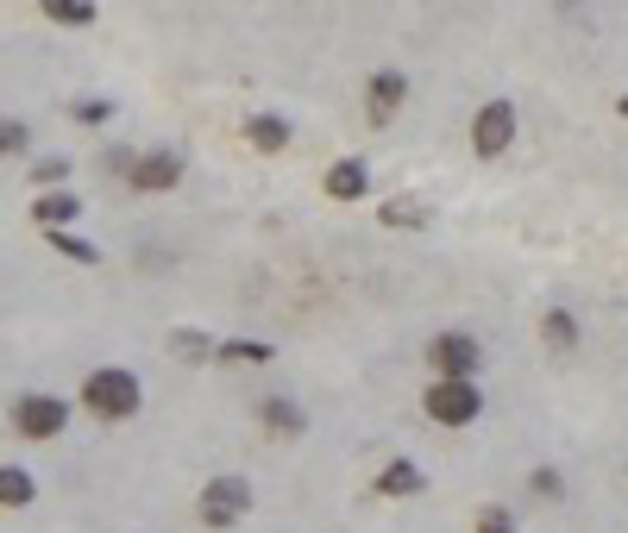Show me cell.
Listing matches in <instances>:
<instances>
[{"label": "cell", "instance_id": "1", "mask_svg": "<svg viewBox=\"0 0 628 533\" xmlns=\"http://www.w3.org/2000/svg\"><path fill=\"white\" fill-rule=\"evenodd\" d=\"M76 401L95 420H133L138 408H145V383H138V370H126V364H101V370L82 377Z\"/></svg>", "mask_w": 628, "mask_h": 533}, {"label": "cell", "instance_id": "2", "mask_svg": "<svg viewBox=\"0 0 628 533\" xmlns=\"http://www.w3.org/2000/svg\"><path fill=\"white\" fill-rule=\"evenodd\" d=\"M252 477H239V471H220V477H208L201 483V502H196V514H201V527H214V533H227V527H239L245 514H252Z\"/></svg>", "mask_w": 628, "mask_h": 533}, {"label": "cell", "instance_id": "3", "mask_svg": "<svg viewBox=\"0 0 628 533\" xmlns=\"http://www.w3.org/2000/svg\"><path fill=\"white\" fill-rule=\"evenodd\" d=\"M421 415L433 427H471L484 415V389H478V377H433L428 396H421Z\"/></svg>", "mask_w": 628, "mask_h": 533}, {"label": "cell", "instance_id": "4", "mask_svg": "<svg viewBox=\"0 0 628 533\" xmlns=\"http://www.w3.org/2000/svg\"><path fill=\"white\" fill-rule=\"evenodd\" d=\"M13 433L32 439V446H44V439H57L63 427H70V415H76V401L51 396V389H25V396H13Z\"/></svg>", "mask_w": 628, "mask_h": 533}, {"label": "cell", "instance_id": "5", "mask_svg": "<svg viewBox=\"0 0 628 533\" xmlns=\"http://www.w3.org/2000/svg\"><path fill=\"white\" fill-rule=\"evenodd\" d=\"M421 358H428L433 377H478V370H484V345L471 339V333H459V326H447V333L428 339Z\"/></svg>", "mask_w": 628, "mask_h": 533}, {"label": "cell", "instance_id": "6", "mask_svg": "<svg viewBox=\"0 0 628 533\" xmlns=\"http://www.w3.org/2000/svg\"><path fill=\"white\" fill-rule=\"evenodd\" d=\"M182 176H189V157H182L177 145H151V151H138V157H133V170H126V189H138V195H164V189H177Z\"/></svg>", "mask_w": 628, "mask_h": 533}, {"label": "cell", "instance_id": "7", "mask_svg": "<svg viewBox=\"0 0 628 533\" xmlns=\"http://www.w3.org/2000/svg\"><path fill=\"white\" fill-rule=\"evenodd\" d=\"M515 133H522L515 101H484L478 119H471V151L478 157H503V151H515Z\"/></svg>", "mask_w": 628, "mask_h": 533}, {"label": "cell", "instance_id": "8", "mask_svg": "<svg viewBox=\"0 0 628 533\" xmlns=\"http://www.w3.org/2000/svg\"><path fill=\"white\" fill-rule=\"evenodd\" d=\"M321 189H327V201H365L371 195V164L365 157H339V164H327Z\"/></svg>", "mask_w": 628, "mask_h": 533}, {"label": "cell", "instance_id": "9", "mask_svg": "<svg viewBox=\"0 0 628 533\" xmlns=\"http://www.w3.org/2000/svg\"><path fill=\"white\" fill-rule=\"evenodd\" d=\"M258 420H264L271 439H302L308 433V408H302L295 396H264L258 401Z\"/></svg>", "mask_w": 628, "mask_h": 533}, {"label": "cell", "instance_id": "10", "mask_svg": "<svg viewBox=\"0 0 628 533\" xmlns=\"http://www.w3.org/2000/svg\"><path fill=\"white\" fill-rule=\"evenodd\" d=\"M409 101V76L402 70H371V82H365V107H371V119L384 126V119H396V107Z\"/></svg>", "mask_w": 628, "mask_h": 533}, {"label": "cell", "instance_id": "11", "mask_svg": "<svg viewBox=\"0 0 628 533\" xmlns=\"http://www.w3.org/2000/svg\"><path fill=\"white\" fill-rule=\"evenodd\" d=\"M245 138H252V151H264V157H283L295 145V126L283 114H252L245 119Z\"/></svg>", "mask_w": 628, "mask_h": 533}, {"label": "cell", "instance_id": "12", "mask_svg": "<svg viewBox=\"0 0 628 533\" xmlns=\"http://www.w3.org/2000/svg\"><path fill=\"white\" fill-rule=\"evenodd\" d=\"M32 220H39L44 232L76 227V220H82V195H70V189H44L39 201H32Z\"/></svg>", "mask_w": 628, "mask_h": 533}, {"label": "cell", "instance_id": "13", "mask_svg": "<svg viewBox=\"0 0 628 533\" xmlns=\"http://www.w3.org/2000/svg\"><path fill=\"white\" fill-rule=\"evenodd\" d=\"M214 333H201V326H170V339H164V352L177 364H201V358H214Z\"/></svg>", "mask_w": 628, "mask_h": 533}, {"label": "cell", "instance_id": "14", "mask_svg": "<svg viewBox=\"0 0 628 533\" xmlns=\"http://www.w3.org/2000/svg\"><path fill=\"white\" fill-rule=\"evenodd\" d=\"M421 490H428V477H421L415 458H390V464L377 471V495H421Z\"/></svg>", "mask_w": 628, "mask_h": 533}, {"label": "cell", "instance_id": "15", "mask_svg": "<svg viewBox=\"0 0 628 533\" xmlns=\"http://www.w3.org/2000/svg\"><path fill=\"white\" fill-rule=\"evenodd\" d=\"M39 502V477L25 464H0V509H32Z\"/></svg>", "mask_w": 628, "mask_h": 533}, {"label": "cell", "instance_id": "16", "mask_svg": "<svg viewBox=\"0 0 628 533\" xmlns=\"http://www.w3.org/2000/svg\"><path fill=\"white\" fill-rule=\"evenodd\" d=\"M541 339H547L553 352H578V314H572V307H547V314H541Z\"/></svg>", "mask_w": 628, "mask_h": 533}, {"label": "cell", "instance_id": "17", "mask_svg": "<svg viewBox=\"0 0 628 533\" xmlns=\"http://www.w3.org/2000/svg\"><path fill=\"white\" fill-rule=\"evenodd\" d=\"M39 7H44V20H51V25H70V32H82V25L101 20L95 0H39Z\"/></svg>", "mask_w": 628, "mask_h": 533}, {"label": "cell", "instance_id": "18", "mask_svg": "<svg viewBox=\"0 0 628 533\" xmlns=\"http://www.w3.org/2000/svg\"><path fill=\"white\" fill-rule=\"evenodd\" d=\"M44 239H51V251H63L70 264H101V245L95 239H82L76 227H57V232H44Z\"/></svg>", "mask_w": 628, "mask_h": 533}, {"label": "cell", "instance_id": "19", "mask_svg": "<svg viewBox=\"0 0 628 533\" xmlns=\"http://www.w3.org/2000/svg\"><path fill=\"white\" fill-rule=\"evenodd\" d=\"M214 358H220V364H271L276 352H271L264 339H220Z\"/></svg>", "mask_w": 628, "mask_h": 533}, {"label": "cell", "instance_id": "20", "mask_svg": "<svg viewBox=\"0 0 628 533\" xmlns=\"http://www.w3.org/2000/svg\"><path fill=\"white\" fill-rule=\"evenodd\" d=\"M528 495H534V502H559V495H566V477L553 471V464H534V471H528Z\"/></svg>", "mask_w": 628, "mask_h": 533}, {"label": "cell", "instance_id": "21", "mask_svg": "<svg viewBox=\"0 0 628 533\" xmlns=\"http://www.w3.org/2000/svg\"><path fill=\"white\" fill-rule=\"evenodd\" d=\"M32 182H39V195L63 189V182H70V157H32Z\"/></svg>", "mask_w": 628, "mask_h": 533}, {"label": "cell", "instance_id": "22", "mask_svg": "<svg viewBox=\"0 0 628 533\" xmlns=\"http://www.w3.org/2000/svg\"><path fill=\"white\" fill-rule=\"evenodd\" d=\"M32 151V126L25 119H0V157H25Z\"/></svg>", "mask_w": 628, "mask_h": 533}, {"label": "cell", "instance_id": "23", "mask_svg": "<svg viewBox=\"0 0 628 533\" xmlns=\"http://www.w3.org/2000/svg\"><path fill=\"white\" fill-rule=\"evenodd\" d=\"M70 119H76V126H107V119H114V101H101V95H82L76 107H70Z\"/></svg>", "mask_w": 628, "mask_h": 533}, {"label": "cell", "instance_id": "24", "mask_svg": "<svg viewBox=\"0 0 628 533\" xmlns=\"http://www.w3.org/2000/svg\"><path fill=\"white\" fill-rule=\"evenodd\" d=\"M471 533H515V514L503 509V502H491V509L478 514V527H471Z\"/></svg>", "mask_w": 628, "mask_h": 533}, {"label": "cell", "instance_id": "25", "mask_svg": "<svg viewBox=\"0 0 628 533\" xmlns=\"http://www.w3.org/2000/svg\"><path fill=\"white\" fill-rule=\"evenodd\" d=\"M384 220H390V227H421L428 213H421V208H384Z\"/></svg>", "mask_w": 628, "mask_h": 533}, {"label": "cell", "instance_id": "26", "mask_svg": "<svg viewBox=\"0 0 628 533\" xmlns=\"http://www.w3.org/2000/svg\"><path fill=\"white\" fill-rule=\"evenodd\" d=\"M616 114H622V119H628V95H622V101H616Z\"/></svg>", "mask_w": 628, "mask_h": 533}]
</instances>
